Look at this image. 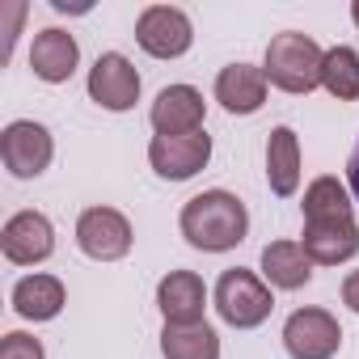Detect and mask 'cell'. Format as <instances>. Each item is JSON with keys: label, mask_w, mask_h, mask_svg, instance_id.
Segmentation results:
<instances>
[{"label": "cell", "mask_w": 359, "mask_h": 359, "mask_svg": "<svg viewBox=\"0 0 359 359\" xmlns=\"http://www.w3.org/2000/svg\"><path fill=\"white\" fill-rule=\"evenodd\" d=\"M177 229H182L187 245L203 254H229L245 241L250 233V212L233 191H203L182 203L177 212Z\"/></svg>", "instance_id": "1"}, {"label": "cell", "mask_w": 359, "mask_h": 359, "mask_svg": "<svg viewBox=\"0 0 359 359\" xmlns=\"http://www.w3.org/2000/svg\"><path fill=\"white\" fill-rule=\"evenodd\" d=\"M321 64H325V51L317 47L313 34H300V30H283L266 43V55H262V72H266V85L283 89V93H313L321 85Z\"/></svg>", "instance_id": "2"}, {"label": "cell", "mask_w": 359, "mask_h": 359, "mask_svg": "<svg viewBox=\"0 0 359 359\" xmlns=\"http://www.w3.org/2000/svg\"><path fill=\"white\" fill-rule=\"evenodd\" d=\"M212 304H216V313H220L224 325H233V330H258L271 317V309H275V287L262 275H254L245 266H233V271H224L216 279Z\"/></svg>", "instance_id": "3"}, {"label": "cell", "mask_w": 359, "mask_h": 359, "mask_svg": "<svg viewBox=\"0 0 359 359\" xmlns=\"http://www.w3.org/2000/svg\"><path fill=\"white\" fill-rule=\"evenodd\" d=\"M135 43L152 60H182L195 47V26L177 5H148L135 18Z\"/></svg>", "instance_id": "4"}, {"label": "cell", "mask_w": 359, "mask_h": 359, "mask_svg": "<svg viewBox=\"0 0 359 359\" xmlns=\"http://www.w3.org/2000/svg\"><path fill=\"white\" fill-rule=\"evenodd\" d=\"M76 245L93 262H118L135 245V229L118 208H85L76 216Z\"/></svg>", "instance_id": "5"}, {"label": "cell", "mask_w": 359, "mask_h": 359, "mask_svg": "<svg viewBox=\"0 0 359 359\" xmlns=\"http://www.w3.org/2000/svg\"><path fill=\"white\" fill-rule=\"evenodd\" d=\"M0 161L13 177L30 182V177L47 173V165L55 161V140L43 123L34 118H13L5 131H0Z\"/></svg>", "instance_id": "6"}, {"label": "cell", "mask_w": 359, "mask_h": 359, "mask_svg": "<svg viewBox=\"0 0 359 359\" xmlns=\"http://www.w3.org/2000/svg\"><path fill=\"white\" fill-rule=\"evenodd\" d=\"M342 346V325L330 309H296L283 321V351L292 359H334Z\"/></svg>", "instance_id": "7"}, {"label": "cell", "mask_w": 359, "mask_h": 359, "mask_svg": "<svg viewBox=\"0 0 359 359\" xmlns=\"http://www.w3.org/2000/svg\"><path fill=\"white\" fill-rule=\"evenodd\" d=\"M0 254H5L13 266H39L55 254V224L26 208V212H13L0 229Z\"/></svg>", "instance_id": "8"}, {"label": "cell", "mask_w": 359, "mask_h": 359, "mask_svg": "<svg viewBox=\"0 0 359 359\" xmlns=\"http://www.w3.org/2000/svg\"><path fill=\"white\" fill-rule=\"evenodd\" d=\"M85 89H89V97H93L102 110L127 114V110L140 102V72H135V64H131L123 51H106V55L93 60Z\"/></svg>", "instance_id": "9"}, {"label": "cell", "mask_w": 359, "mask_h": 359, "mask_svg": "<svg viewBox=\"0 0 359 359\" xmlns=\"http://www.w3.org/2000/svg\"><path fill=\"white\" fill-rule=\"evenodd\" d=\"M212 161V135L195 131V135H152L148 144V165L156 169V177L165 182H187L199 169H208Z\"/></svg>", "instance_id": "10"}, {"label": "cell", "mask_w": 359, "mask_h": 359, "mask_svg": "<svg viewBox=\"0 0 359 359\" xmlns=\"http://www.w3.org/2000/svg\"><path fill=\"white\" fill-rule=\"evenodd\" d=\"M152 118V131L156 135H195L203 131V118H208V102L195 85H165L148 110Z\"/></svg>", "instance_id": "11"}, {"label": "cell", "mask_w": 359, "mask_h": 359, "mask_svg": "<svg viewBox=\"0 0 359 359\" xmlns=\"http://www.w3.org/2000/svg\"><path fill=\"white\" fill-rule=\"evenodd\" d=\"M156 309L165 325H195L203 321V309H208V283L195 271H169L156 283Z\"/></svg>", "instance_id": "12"}, {"label": "cell", "mask_w": 359, "mask_h": 359, "mask_svg": "<svg viewBox=\"0 0 359 359\" xmlns=\"http://www.w3.org/2000/svg\"><path fill=\"white\" fill-rule=\"evenodd\" d=\"M300 245L313 258V266H342L359 254V224L355 216L351 220H304Z\"/></svg>", "instance_id": "13"}, {"label": "cell", "mask_w": 359, "mask_h": 359, "mask_svg": "<svg viewBox=\"0 0 359 359\" xmlns=\"http://www.w3.org/2000/svg\"><path fill=\"white\" fill-rule=\"evenodd\" d=\"M76 64H81V47H76V39L68 30L47 26V30L34 34V43H30V68H34L39 81L64 85V81H72Z\"/></svg>", "instance_id": "14"}, {"label": "cell", "mask_w": 359, "mask_h": 359, "mask_svg": "<svg viewBox=\"0 0 359 359\" xmlns=\"http://www.w3.org/2000/svg\"><path fill=\"white\" fill-rule=\"evenodd\" d=\"M212 93L229 114H258L266 106V72L254 64H229L216 72Z\"/></svg>", "instance_id": "15"}, {"label": "cell", "mask_w": 359, "mask_h": 359, "mask_svg": "<svg viewBox=\"0 0 359 359\" xmlns=\"http://www.w3.org/2000/svg\"><path fill=\"white\" fill-rule=\"evenodd\" d=\"M13 313L22 321H55L68 304V292H64V279L47 275V271H34V275H22L13 283Z\"/></svg>", "instance_id": "16"}, {"label": "cell", "mask_w": 359, "mask_h": 359, "mask_svg": "<svg viewBox=\"0 0 359 359\" xmlns=\"http://www.w3.org/2000/svg\"><path fill=\"white\" fill-rule=\"evenodd\" d=\"M266 182L279 199H292L300 191V135L287 123L266 135Z\"/></svg>", "instance_id": "17"}, {"label": "cell", "mask_w": 359, "mask_h": 359, "mask_svg": "<svg viewBox=\"0 0 359 359\" xmlns=\"http://www.w3.org/2000/svg\"><path fill=\"white\" fill-rule=\"evenodd\" d=\"M262 279L279 292H300L313 279V258L300 241H271L262 250Z\"/></svg>", "instance_id": "18"}, {"label": "cell", "mask_w": 359, "mask_h": 359, "mask_svg": "<svg viewBox=\"0 0 359 359\" xmlns=\"http://www.w3.org/2000/svg\"><path fill=\"white\" fill-rule=\"evenodd\" d=\"M161 355L165 359H220V334L208 321L165 325L161 330Z\"/></svg>", "instance_id": "19"}, {"label": "cell", "mask_w": 359, "mask_h": 359, "mask_svg": "<svg viewBox=\"0 0 359 359\" xmlns=\"http://www.w3.org/2000/svg\"><path fill=\"white\" fill-rule=\"evenodd\" d=\"M304 220H351L355 216V195L338 177H313L304 187Z\"/></svg>", "instance_id": "20"}, {"label": "cell", "mask_w": 359, "mask_h": 359, "mask_svg": "<svg viewBox=\"0 0 359 359\" xmlns=\"http://www.w3.org/2000/svg\"><path fill=\"white\" fill-rule=\"evenodd\" d=\"M321 89L338 102H359V51L355 47H330L325 51Z\"/></svg>", "instance_id": "21"}, {"label": "cell", "mask_w": 359, "mask_h": 359, "mask_svg": "<svg viewBox=\"0 0 359 359\" xmlns=\"http://www.w3.org/2000/svg\"><path fill=\"white\" fill-rule=\"evenodd\" d=\"M0 359H47L43 342L26 330H9L5 338H0Z\"/></svg>", "instance_id": "22"}, {"label": "cell", "mask_w": 359, "mask_h": 359, "mask_svg": "<svg viewBox=\"0 0 359 359\" xmlns=\"http://www.w3.org/2000/svg\"><path fill=\"white\" fill-rule=\"evenodd\" d=\"M342 304H346L351 313H359V271H351V275L342 279Z\"/></svg>", "instance_id": "23"}, {"label": "cell", "mask_w": 359, "mask_h": 359, "mask_svg": "<svg viewBox=\"0 0 359 359\" xmlns=\"http://www.w3.org/2000/svg\"><path fill=\"white\" fill-rule=\"evenodd\" d=\"M346 187H351V195H355V203H359V148H355L351 161H346Z\"/></svg>", "instance_id": "24"}, {"label": "cell", "mask_w": 359, "mask_h": 359, "mask_svg": "<svg viewBox=\"0 0 359 359\" xmlns=\"http://www.w3.org/2000/svg\"><path fill=\"white\" fill-rule=\"evenodd\" d=\"M351 18H355V26H359V5H351Z\"/></svg>", "instance_id": "25"}]
</instances>
